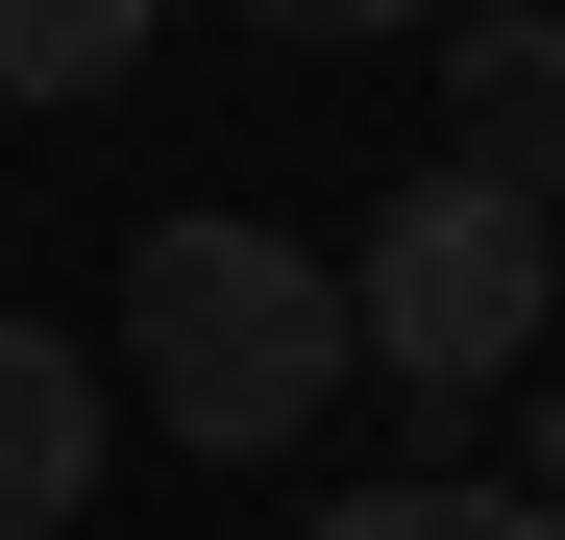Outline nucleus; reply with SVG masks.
Masks as SVG:
<instances>
[{"label": "nucleus", "mask_w": 565, "mask_h": 540, "mask_svg": "<svg viewBox=\"0 0 565 540\" xmlns=\"http://www.w3.org/2000/svg\"><path fill=\"white\" fill-rule=\"evenodd\" d=\"M344 369H369V344H344V270H320L296 222H222V197H198V222L124 246V393L198 442V467H296Z\"/></svg>", "instance_id": "1"}, {"label": "nucleus", "mask_w": 565, "mask_h": 540, "mask_svg": "<svg viewBox=\"0 0 565 540\" xmlns=\"http://www.w3.org/2000/svg\"><path fill=\"white\" fill-rule=\"evenodd\" d=\"M344 344H369L394 393H492V369H541V344H565V222L492 197V172L443 148L418 197L344 246Z\"/></svg>", "instance_id": "2"}, {"label": "nucleus", "mask_w": 565, "mask_h": 540, "mask_svg": "<svg viewBox=\"0 0 565 540\" xmlns=\"http://www.w3.org/2000/svg\"><path fill=\"white\" fill-rule=\"evenodd\" d=\"M443 99H467V172L565 222V0H492V25L443 50Z\"/></svg>", "instance_id": "3"}, {"label": "nucleus", "mask_w": 565, "mask_h": 540, "mask_svg": "<svg viewBox=\"0 0 565 540\" xmlns=\"http://www.w3.org/2000/svg\"><path fill=\"white\" fill-rule=\"evenodd\" d=\"M74 516H99V369L0 320V540H74Z\"/></svg>", "instance_id": "4"}, {"label": "nucleus", "mask_w": 565, "mask_h": 540, "mask_svg": "<svg viewBox=\"0 0 565 540\" xmlns=\"http://www.w3.org/2000/svg\"><path fill=\"white\" fill-rule=\"evenodd\" d=\"M296 540H565L541 492H492V467H394V492H320Z\"/></svg>", "instance_id": "5"}, {"label": "nucleus", "mask_w": 565, "mask_h": 540, "mask_svg": "<svg viewBox=\"0 0 565 540\" xmlns=\"http://www.w3.org/2000/svg\"><path fill=\"white\" fill-rule=\"evenodd\" d=\"M148 74V0H0V99H124Z\"/></svg>", "instance_id": "6"}, {"label": "nucleus", "mask_w": 565, "mask_h": 540, "mask_svg": "<svg viewBox=\"0 0 565 540\" xmlns=\"http://www.w3.org/2000/svg\"><path fill=\"white\" fill-rule=\"evenodd\" d=\"M246 25H270V50H296V25L344 50V25H443V0H246Z\"/></svg>", "instance_id": "7"}, {"label": "nucleus", "mask_w": 565, "mask_h": 540, "mask_svg": "<svg viewBox=\"0 0 565 540\" xmlns=\"http://www.w3.org/2000/svg\"><path fill=\"white\" fill-rule=\"evenodd\" d=\"M516 492H541V516H565V393H541V418H516Z\"/></svg>", "instance_id": "8"}]
</instances>
